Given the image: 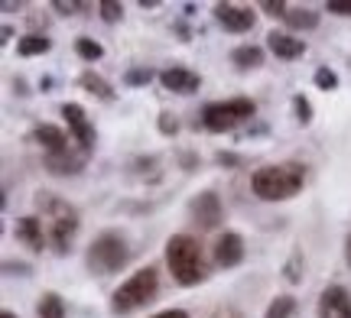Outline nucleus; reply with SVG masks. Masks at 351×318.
I'll use <instances>...</instances> for the list:
<instances>
[{
  "instance_id": "423d86ee",
  "label": "nucleus",
  "mask_w": 351,
  "mask_h": 318,
  "mask_svg": "<svg viewBox=\"0 0 351 318\" xmlns=\"http://www.w3.org/2000/svg\"><path fill=\"white\" fill-rule=\"evenodd\" d=\"M257 104L251 98H231V101H212L202 107V127L208 133H231V130L251 120Z\"/></svg>"
},
{
  "instance_id": "a211bd4d",
  "label": "nucleus",
  "mask_w": 351,
  "mask_h": 318,
  "mask_svg": "<svg viewBox=\"0 0 351 318\" xmlns=\"http://www.w3.org/2000/svg\"><path fill=\"white\" fill-rule=\"evenodd\" d=\"M78 85L88 91V94H95V98H101V101H114L117 98V91H114L111 81H104L101 75H95V72H85V75L78 78Z\"/></svg>"
},
{
  "instance_id": "b1692460",
  "label": "nucleus",
  "mask_w": 351,
  "mask_h": 318,
  "mask_svg": "<svg viewBox=\"0 0 351 318\" xmlns=\"http://www.w3.org/2000/svg\"><path fill=\"white\" fill-rule=\"evenodd\" d=\"M153 78H160V75H153V68H127L124 72V85L127 88H147Z\"/></svg>"
},
{
  "instance_id": "6ab92c4d",
  "label": "nucleus",
  "mask_w": 351,
  "mask_h": 318,
  "mask_svg": "<svg viewBox=\"0 0 351 318\" xmlns=\"http://www.w3.org/2000/svg\"><path fill=\"white\" fill-rule=\"evenodd\" d=\"M296 312H300V302H296V295H274L270 299V306H267V312H263V318H296Z\"/></svg>"
},
{
  "instance_id": "4c0bfd02",
  "label": "nucleus",
  "mask_w": 351,
  "mask_h": 318,
  "mask_svg": "<svg viewBox=\"0 0 351 318\" xmlns=\"http://www.w3.org/2000/svg\"><path fill=\"white\" fill-rule=\"evenodd\" d=\"M20 7H23V3H13V0H7V3H3V13H13V10H20Z\"/></svg>"
},
{
  "instance_id": "9d476101",
  "label": "nucleus",
  "mask_w": 351,
  "mask_h": 318,
  "mask_svg": "<svg viewBox=\"0 0 351 318\" xmlns=\"http://www.w3.org/2000/svg\"><path fill=\"white\" fill-rule=\"evenodd\" d=\"M244 256H247V250H244V237H241V234L225 230V234H218V237H215V247H212L215 267L234 269V267L244 263Z\"/></svg>"
},
{
  "instance_id": "a878e982",
  "label": "nucleus",
  "mask_w": 351,
  "mask_h": 318,
  "mask_svg": "<svg viewBox=\"0 0 351 318\" xmlns=\"http://www.w3.org/2000/svg\"><path fill=\"white\" fill-rule=\"evenodd\" d=\"M313 81H315V88L319 91H335L339 88V75H335L332 68H326V65H322V68H315Z\"/></svg>"
},
{
  "instance_id": "2f4dec72",
  "label": "nucleus",
  "mask_w": 351,
  "mask_h": 318,
  "mask_svg": "<svg viewBox=\"0 0 351 318\" xmlns=\"http://www.w3.org/2000/svg\"><path fill=\"white\" fill-rule=\"evenodd\" d=\"M300 269H302V256L293 254V256H289V263H287V280H289V282H300V280H302Z\"/></svg>"
},
{
  "instance_id": "412c9836",
  "label": "nucleus",
  "mask_w": 351,
  "mask_h": 318,
  "mask_svg": "<svg viewBox=\"0 0 351 318\" xmlns=\"http://www.w3.org/2000/svg\"><path fill=\"white\" fill-rule=\"evenodd\" d=\"M283 23L289 29H315L319 26V13L309 10V7H289L287 16H283Z\"/></svg>"
},
{
  "instance_id": "f03ea898",
  "label": "nucleus",
  "mask_w": 351,
  "mask_h": 318,
  "mask_svg": "<svg viewBox=\"0 0 351 318\" xmlns=\"http://www.w3.org/2000/svg\"><path fill=\"white\" fill-rule=\"evenodd\" d=\"M306 185V169L300 163H274L261 165L251 176V191L261 202H289Z\"/></svg>"
},
{
  "instance_id": "20e7f679",
  "label": "nucleus",
  "mask_w": 351,
  "mask_h": 318,
  "mask_svg": "<svg viewBox=\"0 0 351 318\" xmlns=\"http://www.w3.org/2000/svg\"><path fill=\"white\" fill-rule=\"evenodd\" d=\"M36 208H39V215L49 217L52 250L59 256H65L69 247H72V241H75V234H78V211L69 202H62L59 195H46V191L36 195Z\"/></svg>"
},
{
  "instance_id": "c85d7f7f",
  "label": "nucleus",
  "mask_w": 351,
  "mask_h": 318,
  "mask_svg": "<svg viewBox=\"0 0 351 318\" xmlns=\"http://www.w3.org/2000/svg\"><path fill=\"white\" fill-rule=\"evenodd\" d=\"M52 10L56 13H88L91 7H88V3H75V0H69V3H65V0H52Z\"/></svg>"
},
{
  "instance_id": "c756f323",
  "label": "nucleus",
  "mask_w": 351,
  "mask_h": 318,
  "mask_svg": "<svg viewBox=\"0 0 351 318\" xmlns=\"http://www.w3.org/2000/svg\"><path fill=\"white\" fill-rule=\"evenodd\" d=\"M261 10L270 13V16H280V20H283V16H287V10H289V3H287V0H263Z\"/></svg>"
},
{
  "instance_id": "2eb2a0df",
  "label": "nucleus",
  "mask_w": 351,
  "mask_h": 318,
  "mask_svg": "<svg viewBox=\"0 0 351 318\" xmlns=\"http://www.w3.org/2000/svg\"><path fill=\"white\" fill-rule=\"evenodd\" d=\"M43 163H46V169H49L52 176H78L88 163V153H82L78 146H69L59 156H43Z\"/></svg>"
},
{
  "instance_id": "0eeeda50",
  "label": "nucleus",
  "mask_w": 351,
  "mask_h": 318,
  "mask_svg": "<svg viewBox=\"0 0 351 318\" xmlns=\"http://www.w3.org/2000/svg\"><path fill=\"white\" fill-rule=\"evenodd\" d=\"M59 114H62L65 127H69V137L75 140L78 150L88 153V156L95 153V140H98V133H95V127H91L85 107H82V104H62V107H59Z\"/></svg>"
},
{
  "instance_id": "4468645a",
  "label": "nucleus",
  "mask_w": 351,
  "mask_h": 318,
  "mask_svg": "<svg viewBox=\"0 0 351 318\" xmlns=\"http://www.w3.org/2000/svg\"><path fill=\"white\" fill-rule=\"evenodd\" d=\"M267 49L274 52L276 59H283V62H296L306 55V42L300 36H293V33H283V29H270L267 33Z\"/></svg>"
},
{
  "instance_id": "72a5a7b5",
  "label": "nucleus",
  "mask_w": 351,
  "mask_h": 318,
  "mask_svg": "<svg viewBox=\"0 0 351 318\" xmlns=\"http://www.w3.org/2000/svg\"><path fill=\"white\" fill-rule=\"evenodd\" d=\"M150 318H192L189 312H182V308H166V312H156V315Z\"/></svg>"
},
{
  "instance_id": "7c9ffc66",
  "label": "nucleus",
  "mask_w": 351,
  "mask_h": 318,
  "mask_svg": "<svg viewBox=\"0 0 351 318\" xmlns=\"http://www.w3.org/2000/svg\"><path fill=\"white\" fill-rule=\"evenodd\" d=\"M326 10L332 13V16H345V20H351V0H328Z\"/></svg>"
},
{
  "instance_id": "7ed1b4c3",
  "label": "nucleus",
  "mask_w": 351,
  "mask_h": 318,
  "mask_svg": "<svg viewBox=\"0 0 351 318\" xmlns=\"http://www.w3.org/2000/svg\"><path fill=\"white\" fill-rule=\"evenodd\" d=\"M156 293H160V273H156V267H140L134 276H127L111 293V315L117 318L134 315L137 308L153 302Z\"/></svg>"
},
{
  "instance_id": "58836bf2",
  "label": "nucleus",
  "mask_w": 351,
  "mask_h": 318,
  "mask_svg": "<svg viewBox=\"0 0 351 318\" xmlns=\"http://www.w3.org/2000/svg\"><path fill=\"white\" fill-rule=\"evenodd\" d=\"M0 318H16V315H13V312H3V315H0Z\"/></svg>"
},
{
  "instance_id": "4be33fe9",
  "label": "nucleus",
  "mask_w": 351,
  "mask_h": 318,
  "mask_svg": "<svg viewBox=\"0 0 351 318\" xmlns=\"http://www.w3.org/2000/svg\"><path fill=\"white\" fill-rule=\"evenodd\" d=\"M36 315L39 318H65V302L59 293H43L36 302Z\"/></svg>"
},
{
  "instance_id": "f3484780",
  "label": "nucleus",
  "mask_w": 351,
  "mask_h": 318,
  "mask_svg": "<svg viewBox=\"0 0 351 318\" xmlns=\"http://www.w3.org/2000/svg\"><path fill=\"white\" fill-rule=\"evenodd\" d=\"M231 65L241 68V72H251V68H261L263 65V49L261 46H238V49L231 52Z\"/></svg>"
},
{
  "instance_id": "ddd939ff",
  "label": "nucleus",
  "mask_w": 351,
  "mask_h": 318,
  "mask_svg": "<svg viewBox=\"0 0 351 318\" xmlns=\"http://www.w3.org/2000/svg\"><path fill=\"white\" fill-rule=\"evenodd\" d=\"M13 234H16V241L23 243V247L36 250V254H43V250H46V243H49V234L43 230V217H39V215L16 217V224H13Z\"/></svg>"
},
{
  "instance_id": "9b49d317",
  "label": "nucleus",
  "mask_w": 351,
  "mask_h": 318,
  "mask_svg": "<svg viewBox=\"0 0 351 318\" xmlns=\"http://www.w3.org/2000/svg\"><path fill=\"white\" fill-rule=\"evenodd\" d=\"M160 85H163L169 94L189 98V94H195V91L202 88V75L192 72V68H186V65H169V68L160 72Z\"/></svg>"
},
{
  "instance_id": "f8f14e48",
  "label": "nucleus",
  "mask_w": 351,
  "mask_h": 318,
  "mask_svg": "<svg viewBox=\"0 0 351 318\" xmlns=\"http://www.w3.org/2000/svg\"><path fill=\"white\" fill-rule=\"evenodd\" d=\"M315 312H319V318H351V293L339 282H332L319 293Z\"/></svg>"
},
{
  "instance_id": "e433bc0d",
  "label": "nucleus",
  "mask_w": 351,
  "mask_h": 318,
  "mask_svg": "<svg viewBox=\"0 0 351 318\" xmlns=\"http://www.w3.org/2000/svg\"><path fill=\"white\" fill-rule=\"evenodd\" d=\"M215 318H241V315H234L231 308H218V312H215Z\"/></svg>"
},
{
  "instance_id": "f257e3e1",
  "label": "nucleus",
  "mask_w": 351,
  "mask_h": 318,
  "mask_svg": "<svg viewBox=\"0 0 351 318\" xmlns=\"http://www.w3.org/2000/svg\"><path fill=\"white\" fill-rule=\"evenodd\" d=\"M166 267L173 273V280L186 289L202 286L208 280V263L202 254V243L192 234H173L166 241Z\"/></svg>"
},
{
  "instance_id": "dca6fc26",
  "label": "nucleus",
  "mask_w": 351,
  "mask_h": 318,
  "mask_svg": "<svg viewBox=\"0 0 351 318\" xmlns=\"http://www.w3.org/2000/svg\"><path fill=\"white\" fill-rule=\"evenodd\" d=\"M33 143L43 146V156H59L69 150V133L62 127H56V124H39L33 130Z\"/></svg>"
},
{
  "instance_id": "c9c22d12",
  "label": "nucleus",
  "mask_w": 351,
  "mask_h": 318,
  "mask_svg": "<svg viewBox=\"0 0 351 318\" xmlns=\"http://www.w3.org/2000/svg\"><path fill=\"white\" fill-rule=\"evenodd\" d=\"M345 263L351 267V230H348V237H345Z\"/></svg>"
},
{
  "instance_id": "f704fd0d",
  "label": "nucleus",
  "mask_w": 351,
  "mask_h": 318,
  "mask_svg": "<svg viewBox=\"0 0 351 318\" xmlns=\"http://www.w3.org/2000/svg\"><path fill=\"white\" fill-rule=\"evenodd\" d=\"M215 163H221V165H241V159L234 153H218V156H215Z\"/></svg>"
},
{
  "instance_id": "1a4fd4ad",
  "label": "nucleus",
  "mask_w": 351,
  "mask_h": 318,
  "mask_svg": "<svg viewBox=\"0 0 351 318\" xmlns=\"http://www.w3.org/2000/svg\"><path fill=\"white\" fill-rule=\"evenodd\" d=\"M215 20L225 33H251L257 23L254 7H241V3H215Z\"/></svg>"
},
{
  "instance_id": "cd10ccee",
  "label": "nucleus",
  "mask_w": 351,
  "mask_h": 318,
  "mask_svg": "<svg viewBox=\"0 0 351 318\" xmlns=\"http://www.w3.org/2000/svg\"><path fill=\"white\" fill-rule=\"evenodd\" d=\"M160 133H163V137H176V133H179V120H176L169 111H160Z\"/></svg>"
},
{
  "instance_id": "bb28decb",
  "label": "nucleus",
  "mask_w": 351,
  "mask_h": 318,
  "mask_svg": "<svg viewBox=\"0 0 351 318\" xmlns=\"http://www.w3.org/2000/svg\"><path fill=\"white\" fill-rule=\"evenodd\" d=\"M98 13L104 23H117V20H124V3H114V0H101L98 3Z\"/></svg>"
},
{
  "instance_id": "aec40b11",
  "label": "nucleus",
  "mask_w": 351,
  "mask_h": 318,
  "mask_svg": "<svg viewBox=\"0 0 351 318\" xmlns=\"http://www.w3.org/2000/svg\"><path fill=\"white\" fill-rule=\"evenodd\" d=\"M52 49L49 36H43V33H26L20 42H16V52L23 55V59H33V55H46Z\"/></svg>"
},
{
  "instance_id": "393cba45",
  "label": "nucleus",
  "mask_w": 351,
  "mask_h": 318,
  "mask_svg": "<svg viewBox=\"0 0 351 318\" xmlns=\"http://www.w3.org/2000/svg\"><path fill=\"white\" fill-rule=\"evenodd\" d=\"M293 114H296V120H300L302 127L313 124V104H309L306 94H293Z\"/></svg>"
},
{
  "instance_id": "39448f33",
  "label": "nucleus",
  "mask_w": 351,
  "mask_h": 318,
  "mask_svg": "<svg viewBox=\"0 0 351 318\" xmlns=\"http://www.w3.org/2000/svg\"><path fill=\"white\" fill-rule=\"evenodd\" d=\"M85 263L95 276H114L130 263V243L121 230H104L98 234L85 254Z\"/></svg>"
},
{
  "instance_id": "473e14b6",
  "label": "nucleus",
  "mask_w": 351,
  "mask_h": 318,
  "mask_svg": "<svg viewBox=\"0 0 351 318\" xmlns=\"http://www.w3.org/2000/svg\"><path fill=\"white\" fill-rule=\"evenodd\" d=\"M3 273H7V276H10V273H33V269L26 267V263H13V260H7V263H3Z\"/></svg>"
},
{
  "instance_id": "5701e85b",
  "label": "nucleus",
  "mask_w": 351,
  "mask_h": 318,
  "mask_svg": "<svg viewBox=\"0 0 351 318\" xmlns=\"http://www.w3.org/2000/svg\"><path fill=\"white\" fill-rule=\"evenodd\" d=\"M75 55L82 62H101V59H104V49H101V42H95L91 36H78L75 39Z\"/></svg>"
},
{
  "instance_id": "6e6552de",
  "label": "nucleus",
  "mask_w": 351,
  "mask_h": 318,
  "mask_svg": "<svg viewBox=\"0 0 351 318\" xmlns=\"http://www.w3.org/2000/svg\"><path fill=\"white\" fill-rule=\"evenodd\" d=\"M189 215L195 217V224H199L202 230H215L221 221H225V204H221V198L208 189V191H199V195L189 202Z\"/></svg>"
}]
</instances>
